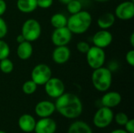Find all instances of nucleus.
<instances>
[{"instance_id":"obj_1","label":"nucleus","mask_w":134,"mask_h":133,"mask_svg":"<svg viewBox=\"0 0 134 133\" xmlns=\"http://www.w3.org/2000/svg\"><path fill=\"white\" fill-rule=\"evenodd\" d=\"M56 111L62 116L68 119H75L79 117L82 112V103L79 97L71 92H64L57 98L54 103Z\"/></svg>"},{"instance_id":"obj_2","label":"nucleus","mask_w":134,"mask_h":133,"mask_svg":"<svg viewBox=\"0 0 134 133\" xmlns=\"http://www.w3.org/2000/svg\"><path fill=\"white\" fill-rule=\"evenodd\" d=\"M93 17L90 12L81 10L80 12L71 14L68 18L67 27L75 34H82L86 33L92 25Z\"/></svg>"},{"instance_id":"obj_3","label":"nucleus","mask_w":134,"mask_h":133,"mask_svg":"<svg viewBox=\"0 0 134 133\" xmlns=\"http://www.w3.org/2000/svg\"><path fill=\"white\" fill-rule=\"evenodd\" d=\"M91 80L93 87L99 92H107L112 84V72L111 69L101 67L94 69Z\"/></svg>"},{"instance_id":"obj_4","label":"nucleus","mask_w":134,"mask_h":133,"mask_svg":"<svg viewBox=\"0 0 134 133\" xmlns=\"http://www.w3.org/2000/svg\"><path fill=\"white\" fill-rule=\"evenodd\" d=\"M20 34L26 41L30 42H35L42 34V26L37 20L34 18L27 19L24 22L21 27Z\"/></svg>"},{"instance_id":"obj_5","label":"nucleus","mask_w":134,"mask_h":133,"mask_svg":"<svg viewBox=\"0 0 134 133\" xmlns=\"http://www.w3.org/2000/svg\"><path fill=\"white\" fill-rule=\"evenodd\" d=\"M86 55V62L88 66L93 70L101 67L104 65L106 60V53L104 49L95 45L90 46Z\"/></svg>"},{"instance_id":"obj_6","label":"nucleus","mask_w":134,"mask_h":133,"mask_svg":"<svg viewBox=\"0 0 134 133\" xmlns=\"http://www.w3.org/2000/svg\"><path fill=\"white\" fill-rule=\"evenodd\" d=\"M50 67L46 63H38L35 65L31 72V79L38 85H44L46 82L53 77Z\"/></svg>"},{"instance_id":"obj_7","label":"nucleus","mask_w":134,"mask_h":133,"mask_svg":"<svg viewBox=\"0 0 134 133\" xmlns=\"http://www.w3.org/2000/svg\"><path fill=\"white\" fill-rule=\"evenodd\" d=\"M114 113L111 108L102 107H100L93 116V124L96 127L104 129L108 127L113 121Z\"/></svg>"},{"instance_id":"obj_8","label":"nucleus","mask_w":134,"mask_h":133,"mask_svg":"<svg viewBox=\"0 0 134 133\" xmlns=\"http://www.w3.org/2000/svg\"><path fill=\"white\" fill-rule=\"evenodd\" d=\"M46 94L51 98H58L65 92V85L58 78L51 77L44 85Z\"/></svg>"},{"instance_id":"obj_9","label":"nucleus","mask_w":134,"mask_h":133,"mask_svg":"<svg viewBox=\"0 0 134 133\" xmlns=\"http://www.w3.org/2000/svg\"><path fill=\"white\" fill-rule=\"evenodd\" d=\"M72 34L67 27L55 28L51 34V41L55 46L67 45L71 41Z\"/></svg>"},{"instance_id":"obj_10","label":"nucleus","mask_w":134,"mask_h":133,"mask_svg":"<svg viewBox=\"0 0 134 133\" xmlns=\"http://www.w3.org/2000/svg\"><path fill=\"white\" fill-rule=\"evenodd\" d=\"M115 16L121 20H130L134 16V3L133 1H125L119 3L115 9Z\"/></svg>"},{"instance_id":"obj_11","label":"nucleus","mask_w":134,"mask_h":133,"mask_svg":"<svg viewBox=\"0 0 134 133\" xmlns=\"http://www.w3.org/2000/svg\"><path fill=\"white\" fill-rule=\"evenodd\" d=\"M112 41L113 35L108 30L100 29V31H97L92 38L93 45L101 49L108 47L111 44Z\"/></svg>"},{"instance_id":"obj_12","label":"nucleus","mask_w":134,"mask_h":133,"mask_svg":"<svg viewBox=\"0 0 134 133\" xmlns=\"http://www.w3.org/2000/svg\"><path fill=\"white\" fill-rule=\"evenodd\" d=\"M71 55V50L67 45L56 46L52 53V60L57 64H64L70 60Z\"/></svg>"},{"instance_id":"obj_13","label":"nucleus","mask_w":134,"mask_h":133,"mask_svg":"<svg viewBox=\"0 0 134 133\" xmlns=\"http://www.w3.org/2000/svg\"><path fill=\"white\" fill-rule=\"evenodd\" d=\"M35 133H55L57 130V123L54 120L48 118H41L35 123Z\"/></svg>"},{"instance_id":"obj_14","label":"nucleus","mask_w":134,"mask_h":133,"mask_svg":"<svg viewBox=\"0 0 134 133\" xmlns=\"http://www.w3.org/2000/svg\"><path fill=\"white\" fill-rule=\"evenodd\" d=\"M55 111V104L49 100H42L38 102L35 108V114L40 118L50 117Z\"/></svg>"},{"instance_id":"obj_15","label":"nucleus","mask_w":134,"mask_h":133,"mask_svg":"<svg viewBox=\"0 0 134 133\" xmlns=\"http://www.w3.org/2000/svg\"><path fill=\"white\" fill-rule=\"evenodd\" d=\"M122 102V96L119 92L111 91L106 92L101 98V103L104 107L113 108L120 104Z\"/></svg>"},{"instance_id":"obj_16","label":"nucleus","mask_w":134,"mask_h":133,"mask_svg":"<svg viewBox=\"0 0 134 133\" xmlns=\"http://www.w3.org/2000/svg\"><path fill=\"white\" fill-rule=\"evenodd\" d=\"M34 52L33 45L31 42L28 41H24L21 43H19L16 48V55L17 57L21 60H29Z\"/></svg>"},{"instance_id":"obj_17","label":"nucleus","mask_w":134,"mask_h":133,"mask_svg":"<svg viewBox=\"0 0 134 133\" xmlns=\"http://www.w3.org/2000/svg\"><path fill=\"white\" fill-rule=\"evenodd\" d=\"M35 119L33 116L28 114H24L19 118L18 125L20 129L24 132H31L35 129Z\"/></svg>"},{"instance_id":"obj_18","label":"nucleus","mask_w":134,"mask_h":133,"mask_svg":"<svg viewBox=\"0 0 134 133\" xmlns=\"http://www.w3.org/2000/svg\"><path fill=\"white\" fill-rule=\"evenodd\" d=\"M115 16L112 13H104L97 19V25L100 29L108 30L115 23Z\"/></svg>"},{"instance_id":"obj_19","label":"nucleus","mask_w":134,"mask_h":133,"mask_svg":"<svg viewBox=\"0 0 134 133\" xmlns=\"http://www.w3.org/2000/svg\"><path fill=\"white\" fill-rule=\"evenodd\" d=\"M16 7L23 13H32L38 8L37 0H17Z\"/></svg>"},{"instance_id":"obj_20","label":"nucleus","mask_w":134,"mask_h":133,"mask_svg":"<svg viewBox=\"0 0 134 133\" xmlns=\"http://www.w3.org/2000/svg\"><path fill=\"white\" fill-rule=\"evenodd\" d=\"M68 133H93V131L87 123L77 121L70 125Z\"/></svg>"},{"instance_id":"obj_21","label":"nucleus","mask_w":134,"mask_h":133,"mask_svg":"<svg viewBox=\"0 0 134 133\" xmlns=\"http://www.w3.org/2000/svg\"><path fill=\"white\" fill-rule=\"evenodd\" d=\"M67 22H68V18L63 13H54L50 17V24L52 27H54V29L67 27Z\"/></svg>"},{"instance_id":"obj_22","label":"nucleus","mask_w":134,"mask_h":133,"mask_svg":"<svg viewBox=\"0 0 134 133\" xmlns=\"http://www.w3.org/2000/svg\"><path fill=\"white\" fill-rule=\"evenodd\" d=\"M14 69L13 62L9 58L0 60V71L4 74H10Z\"/></svg>"},{"instance_id":"obj_23","label":"nucleus","mask_w":134,"mask_h":133,"mask_svg":"<svg viewBox=\"0 0 134 133\" xmlns=\"http://www.w3.org/2000/svg\"><path fill=\"white\" fill-rule=\"evenodd\" d=\"M66 5H67L68 12L71 15L80 12L82 10V2L79 0H71Z\"/></svg>"},{"instance_id":"obj_24","label":"nucleus","mask_w":134,"mask_h":133,"mask_svg":"<svg viewBox=\"0 0 134 133\" xmlns=\"http://www.w3.org/2000/svg\"><path fill=\"white\" fill-rule=\"evenodd\" d=\"M37 87H38V85L31 79V80L26 81L23 84L22 90H23L24 94H26V95H31V94H33V93H35L36 92Z\"/></svg>"},{"instance_id":"obj_25","label":"nucleus","mask_w":134,"mask_h":133,"mask_svg":"<svg viewBox=\"0 0 134 133\" xmlns=\"http://www.w3.org/2000/svg\"><path fill=\"white\" fill-rule=\"evenodd\" d=\"M10 54V47L3 39H0V60L8 58Z\"/></svg>"},{"instance_id":"obj_26","label":"nucleus","mask_w":134,"mask_h":133,"mask_svg":"<svg viewBox=\"0 0 134 133\" xmlns=\"http://www.w3.org/2000/svg\"><path fill=\"white\" fill-rule=\"evenodd\" d=\"M128 121H129L128 115L123 112H119L115 115V122L119 125L124 126Z\"/></svg>"},{"instance_id":"obj_27","label":"nucleus","mask_w":134,"mask_h":133,"mask_svg":"<svg viewBox=\"0 0 134 133\" xmlns=\"http://www.w3.org/2000/svg\"><path fill=\"white\" fill-rule=\"evenodd\" d=\"M90 45L85 41H80L76 44L77 50L79 53H83V54H86L88 52V50L90 49Z\"/></svg>"},{"instance_id":"obj_28","label":"nucleus","mask_w":134,"mask_h":133,"mask_svg":"<svg viewBox=\"0 0 134 133\" xmlns=\"http://www.w3.org/2000/svg\"><path fill=\"white\" fill-rule=\"evenodd\" d=\"M8 33V25L5 20L0 16V39L4 38Z\"/></svg>"},{"instance_id":"obj_29","label":"nucleus","mask_w":134,"mask_h":133,"mask_svg":"<svg viewBox=\"0 0 134 133\" xmlns=\"http://www.w3.org/2000/svg\"><path fill=\"white\" fill-rule=\"evenodd\" d=\"M53 0H37V5L38 8L46 9L52 6Z\"/></svg>"},{"instance_id":"obj_30","label":"nucleus","mask_w":134,"mask_h":133,"mask_svg":"<svg viewBox=\"0 0 134 133\" xmlns=\"http://www.w3.org/2000/svg\"><path fill=\"white\" fill-rule=\"evenodd\" d=\"M125 59H126V63L130 66L134 67V49H130V51L126 53Z\"/></svg>"},{"instance_id":"obj_31","label":"nucleus","mask_w":134,"mask_h":133,"mask_svg":"<svg viewBox=\"0 0 134 133\" xmlns=\"http://www.w3.org/2000/svg\"><path fill=\"white\" fill-rule=\"evenodd\" d=\"M126 128V131L128 133H134V120L129 119V121L124 125Z\"/></svg>"},{"instance_id":"obj_32","label":"nucleus","mask_w":134,"mask_h":133,"mask_svg":"<svg viewBox=\"0 0 134 133\" xmlns=\"http://www.w3.org/2000/svg\"><path fill=\"white\" fill-rule=\"evenodd\" d=\"M7 9V4L5 0H0V16H2Z\"/></svg>"},{"instance_id":"obj_33","label":"nucleus","mask_w":134,"mask_h":133,"mask_svg":"<svg viewBox=\"0 0 134 133\" xmlns=\"http://www.w3.org/2000/svg\"><path fill=\"white\" fill-rule=\"evenodd\" d=\"M16 42L19 44V43H21V42H23L24 41H26L25 39H24V36L21 34H20L19 35H17L16 36Z\"/></svg>"},{"instance_id":"obj_34","label":"nucleus","mask_w":134,"mask_h":133,"mask_svg":"<svg viewBox=\"0 0 134 133\" xmlns=\"http://www.w3.org/2000/svg\"><path fill=\"white\" fill-rule=\"evenodd\" d=\"M130 45L132 47H134V33H132L130 38Z\"/></svg>"},{"instance_id":"obj_35","label":"nucleus","mask_w":134,"mask_h":133,"mask_svg":"<svg viewBox=\"0 0 134 133\" xmlns=\"http://www.w3.org/2000/svg\"><path fill=\"white\" fill-rule=\"evenodd\" d=\"M111 133H128L126 130H123V129H116V130H114L112 131Z\"/></svg>"},{"instance_id":"obj_36","label":"nucleus","mask_w":134,"mask_h":133,"mask_svg":"<svg viewBox=\"0 0 134 133\" xmlns=\"http://www.w3.org/2000/svg\"><path fill=\"white\" fill-rule=\"evenodd\" d=\"M61 3H63V4H64V5H67L69 2H71V0H59Z\"/></svg>"},{"instance_id":"obj_37","label":"nucleus","mask_w":134,"mask_h":133,"mask_svg":"<svg viewBox=\"0 0 134 133\" xmlns=\"http://www.w3.org/2000/svg\"><path fill=\"white\" fill-rule=\"evenodd\" d=\"M94 1H96V2H109L110 0H94Z\"/></svg>"},{"instance_id":"obj_38","label":"nucleus","mask_w":134,"mask_h":133,"mask_svg":"<svg viewBox=\"0 0 134 133\" xmlns=\"http://www.w3.org/2000/svg\"><path fill=\"white\" fill-rule=\"evenodd\" d=\"M0 133H5V132H3V131H0Z\"/></svg>"}]
</instances>
